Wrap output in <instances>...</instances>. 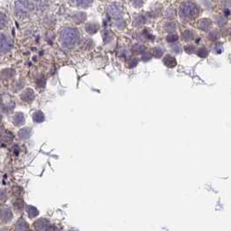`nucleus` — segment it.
<instances>
[{
  "mask_svg": "<svg viewBox=\"0 0 231 231\" xmlns=\"http://www.w3.org/2000/svg\"><path fill=\"white\" fill-rule=\"evenodd\" d=\"M164 63L168 67H174L175 65H176V61H175V59L173 57L170 56V55H168V56L164 57Z\"/></svg>",
  "mask_w": 231,
  "mask_h": 231,
  "instance_id": "nucleus-1",
  "label": "nucleus"
},
{
  "mask_svg": "<svg viewBox=\"0 0 231 231\" xmlns=\"http://www.w3.org/2000/svg\"><path fill=\"white\" fill-rule=\"evenodd\" d=\"M197 53H198V55H199L200 57H206L208 55V52L205 50V49H203V48L199 50Z\"/></svg>",
  "mask_w": 231,
  "mask_h": 231,
  "instance_id": "nucleus-3",
  "label": "nucleus"
},
{
  "mask_svg": "<svg viewBox=\"0 0 231 231\" xmlns=\"http://www.w3.org/2000/svg\"><path fill=\"white\" fill-rule=\"evenodd\" d=\"M177 39H178V36H177V35H175V34L170 35V36L167 37L168 42H170V43H172V42H175Z\"/></svg>",
  "mask_w": 231,
  "mask_h": 231,
  "instance_id": "nucleus-2",
  "label": "nucleus"
}]
</instances>
